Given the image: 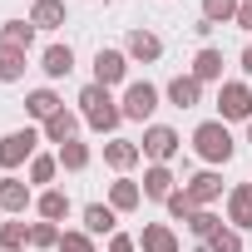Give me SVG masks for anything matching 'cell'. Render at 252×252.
Instances as JSON below:
<instances>
[{
    "instance_id": "5b68a950",
    "label": "cell",
    "mask_w": 252,
    "mask_h": 252,
    "mask_svg": "<svg viewBox=\"0 0 252 252\" xmlns=\"http://www.w3.org/2000/svg\"><path fill=\"white\" fill-rule=\"evenodd\" d=\"M119 109H124V119H149L154 109H158V84H149V79H134V84H124V99H119Z\"/></svg>"
},
{
    "instance_id": "277c9868",
    "label": "cell",
    "mask_w": 252,
    "mask_h": 252,
    "mask_svg": "<svg viewBox=\"0 0 252 252\" xmlns=\"http://www.w3.org/2000/svg\"><path fill=\"white\" fill-rule=\"evenodd\" d=\"M40 139H45L40 129H15V134H5V139H0V168L10 173V168H20V163H30V158L40 154V149H35Z\"/></svg>"
},
{
    "instance_id": "2e32d148",
    "label": "cell",
    "mask_w": 252,
    "mask_h": 252,
    "mask_svg": "<svg viewBox=\"0 0 252 252\" xmlns=\"http://www.w3.org/2000/svg\"><path fill=\"white\" fill-rule=\"evenodd\" d=\"M139 203H144V188H139L134 178H114V183H109V208H114V213H134Z\"/></svg>"
},
{
    "instance_id": "e575fe53",
    "label": "cell",
    "mask_w": 252,
    "mask_h": 252,
    "mask_svg": "<svg viewBox=\"0 0 252 252\" xmlns=\"http://www.w3.org/2000/svg\"><path fill=\"white\" fill-rule=\"evenodd\" d=\"M109 252H139V237H129V232H114V237H109Z\"/></svg>"
},
{
    "instance_id": "1f68e13d",
    "label": "cell",
    "mask_w": 252,
    "mask_h": 252,
    "mask_svg": "<svg viewBox=\"0 0 252 252\" xmlns=\"http://www.w3.org/2000/svg\"><path fill=\"white\" fill-rule=\"evenodd\" d=\"M60 222H30V247H60Z\"/></svg>"
},
{
    "instance_id": "f1b7e54d",
    "label": "cell",
    "mask_w": 252,
    "mask_h": 252,
    "mask_svg": "<svg viewBox=\"0 0 252 252\" xmlns=\"http://www.w3.org/2000/svg\"><path fill=\"white\" fill-rule=\"evenodd\" d=\"M55 173H60V158H55V154H35V158H30V183L45 188V183H55Z\"/></svg>"
},
{
    "instance_id": "8d00e7d4",
    "label": "cell",
    "mask_w": 252,
    "mask_h": 252,
    "mask_svg": "<svg viewBox=\"0 0 252 252\" xmlns=\"http://www.w3.org/2000/svg\"><path fill=\"white\" fill-rule=\"evenodd\" d=\"M242 74H247V79H252V45H247V50H242Z\"/></svg>"
},
{
    "instance_id": "836d02e7",
    "label": "cell",
    "mask_w": 252,
    "mask_h": 252,
    "mask_svg": "<svg viewBox=\"0 0 252 252\" xmlns=\"http://www.w3.org/2000/svg\"><path fill=\"white\" fill-rule=\"evenodd\" d=\"M193 213H198V203H193V198L178 188V193L168 198V218H178V222H193Z\"/></svg>"
},
{
    "instance_id": "9c48e42d",
    "label": "cell",
    "mask_w": 252,
    "mask_h": 252,
    "mask_svg": "<svg viewBox=\"0 0 252 252\" xmlns=\"http://www.w3.org/2000/svg\"><path fill=\"white\" fill-rule=\"evenodd\" d=\"M173 183H178V178H173V168H168V163H149L139 188H144V198H154V203H168V198L178 193Z\"/></svg>"
},
{
    "instance_id": "cb8c5ba5",
    "label": "cell",
    "mask_w": 252,
    "mask_h": 252,
    "mask_svg": "<svg viewBox=\"0 0 252 252\" xmlns=\"http://www.w3.org/2000/svg\"><path fill=\"white\" fill-rule=\"evenodd\" d=\"M40 69H45L50 79H64V74L74 69V50H69V45H50L45 60H40Z\"/></svg>"
},
{
    "instance_id": "603a6c76",
    "label": "cell",
    "mask_w": 252,
    "mask_h": 252,
    "mask_svg": "<svg viewBox=\"0 0 252 252\" xmlns=\"http://www.w3.org/2000/svg\"><path fill=\"white\" fill-rule=\"evenodd\" d=\"M0 45H10V50H25V55H30V45H35V25H30V20H5V25H0Z\"/></svg>"
},
{
    "instance_id": "d6986e66",
    "label": "cell",
    "mask_w": 252,
    "mask_h": 252,
    "mask_svg": "<svg viewBox=\"0 0 252 252\" xmlns=\"http://www.w3.org/2000/svg\"><path fill=\"white\" fill-rule=\"evenodd\" d=\"M60 109H64V104H60V94H55V89H30V94H25V114H30V119H40V124H50Z\"/></svg>"
},
{
    "instance_id": "52a82bcc",
    "label": "cell",
    "mask_w": 252,
    "mask_h": 252,
    "mask_svg": "<svg viewBox=\"0 0 252 252\" xmlns=\"http://www.w3.org/2000/svg\"><path fill=\"white\" fill-rule=\"evenodd\" d=\"M124 74H129V55L124 50H99L94 55V84L114 89V84H124Z\"/></svg>"
},
{
    "instance_id": "7c38bea8",
    "label": "cell",
    "mask_w": 252,
    "mask_h": 252,
    "mask_svg": "<svg viewBox=\"0 0 252 252\" xmlns=\"http://www.w3.org/2000/svg\"><path fill=\"white\" fill-rule=\"evenodd\" d=\"M124 55L154 64V60H163V40H158L154 30H129V40H124Z\"/></svg>"
},
{
    "instance_id": "30bf717a",
    "label": "cell",
    "mask_w": 252,
    "mask_h": 252,
    "mask_svg": "<svg viewBox=\"0 0 252 252\" xmlns=\"http://www.w3.org/2000/svg\"><path fill=\"white\" fill-rule=\"evenodd\" d=\"M183 193L198 203V208H208V203H218L222 198V173H213V168H203V173H193L188 183H183Z\"/></svg>"
},
{
    "instance_id": "8992f818",
    "label": "cell",
    "mask_w": 252,
    "mask_h": 252,
    "mask_svg": "<svg viewBox=\"0 0 252 252\" xmlns=\"http://www.w3.org/2000/svg\"><path fill=\"white\" fill-rule=\"evenodd\" d=\"M178 129H168V124H149L144 129V139H139V149H144V158H154V163H168L173 154H178Z\"/></svg>"
},
{
    "instance_id": "d4e9b609",
    "label": "cell",
    "mask_w": 252,
    "mask_h": 252,
    "mask_svg": "<svg viewBox=\"0 0 252 252\" xmlns=\"http://www.w3.org/2000/svg\"><path fill=\"white\" fill-rule=\"evenodd\" d=\"M20 247H30V222L25 218L0 222V252H20Z\"/></svg>"
},
{
    "instance_id": "8fae6325",
    "label": "cell",
    "mask_w": 252,
    "mask_h": 252,
    "mask_svg": "<svg viewBox=\"0 0 252 252\" xmlns=\"http://www.w3.org/2000/svg\"><path fill=\"white\" fill-rule=\"evenodd\" d=\"M227 227H237V232L252 227V183L227 188Z\"/></svg>"
},
{
    "instance_id": "f546056e",
    "label": "cell",
    "mask_w": 252,
    "mask_h": 252,
    "mask_svg": "<svg viewBox=\"0 0 252 252\" xmlns=\"http://www.w3.org/2000/svg\"><path fill=\"white\" fill-rule=\"evenodd\" d=\"M218 227H227V222H222L218 213H208V208H198V213H193V222H188V232H193L198 242H208V237H213Z\"/></svg>"
},
{
    "instance_id": "d590c367",
    "label": "cell",
    "mask_w": 252,
    "mask_h": 252,
    "mask_svg": "<svg viewBox=\"0 0 252 252\" xmlns=\"http://www.w3.org/2000/svg\"><path fill=\"white\" fill-rule=\"evenodd\" d=\"M237 30H252V0H242V5H237V20H232Z\"/></svg>"
},
{
    "instance_id": "4fadbf2b",
    "label": "cell",
    "mask_w": 252,
    "mask_h": 252,
    "mask_svg": "<svg viewBox=\"0 0 252 252\" xmlns=\"http://www.w3.org/2000/svg\"><path fill=\"white\" fill-rule=\"evenodd\" d=\"M84 232H89V237H114V232H119V213H114L109 203H89V208H84Z\"/></svg>"
},
{
    "instance_id": "7402d4cb",
    "label": "cell",
    "mask_w": 252,
    "mask_h": 252,
    "mask_svg": "<svg viewBox=\"0 0 252 252\" xmlns=\"http://www.w3.org/2000/svg\"><path fill=\"white\" fill-rule=\"evenodd\" d=\"M30 25L35 30H60L64 25V0H35L30 5Z\"/></svg>"
},
{
    "instance_id": "4dcf8cb0",
    "label": "cell",
    "mask_w": 252,
    "mask_h": 252,
    "mask_svg": "<svg viewBox=\"0 0 252 252\" xmlns=\"http://www.w3.org/2000/svg\"><path fill=\"white\" fill-rule=\"evenodd\" d=\"M55 252H94V237L84 232V227H64L60 232V247Z\"/></svg>"
},
{
    "instance_id": "74e56055",
    "label": "cell",
    "mask_w": 252,
    "mask_h": 252,
    "mask_svg": "<svg viewBox=\"0 0 252 252\" xmlns=\"http://www.w3.org/2000/svg\"><path fill=\"white\" fill-rule=\"evenodd\" d=\"M247 144H252V119H247Z\"/></svg>"
},
{
    "instance_id": "e0dca14e",
    "label": "cell",
    "mask_w": 252,
    "mask_h": 252,
    "mask_svg": "<svg viewBox=\"0 0 252 252\" xmlns=\"http://www.w3.org/2000/svg\"><path fill=\"white\" fill-rule=\"evenodd\" d=\"M193 79L198 84H222V50H213V45H203L198 55H193Z\"/></svg>"
},
{
    "instance_id": "83f0119b",
    "label": "cell",
    "mask_w": 252,
    "mask_h": 252,
    "mask_svg": "<svg viewBox=\"0 0 252 252\" xmlns=\"http://www.w3.org/2000/svg\"><path fill=\"white\" fill-rule=\"evenodd\" d=\"M237 5L242 0H203V20L218 30V25H232L237 20Z\"/></svg>"
},
{
    "instance_id": "9a60e30c",
    "label": "cell",
    "mask_w": 252,
    "mask_h": 252,
    "mask_svg": "<svg viewBox=\"0 0 252 252\" xmlns=\"http://www.w3.org/2000/svg\"><path fill=\"white\" fill-rule=\"evenodd\" d=\"M139 158H144V149L129 144V139H109V144H104V163H109L114 173H129Z\"/></svg>"
},
{
    "instance_id": "d6a6232c",
    "label": "cell",
    "mask_w": 252,
    "mask_h": 252,
    "mask_svg": "<svg viewBox=\"0 0 252 252\" xmlns=\"http://www.w3.org/2000/svg\"><path fill=\"white\" fill-rule=\"evenodd\" d=\"M208 252H242V232L237 227H218L208 237Z\"/></svg>"
},
{
    "instance_id": "484cf974",
    "label": "cell",
    "mask_w": 252,
    "mask_h": 252,
    "mask_svg": "<svg viewBox=\"0 0 252 252\" xmlns=\"http://www.w3.org/2000/svg\"><path fill=\"white\" fill-rule=\"evenodd\" d=\"M55 158H60V168H64V173H84V168H89V144L69 139V144H60V154H55Z\"/></svg>"
},
{
    "instance_id": "5bb4252c",
    "label": "cell",
    "mask_w": 252,
    "mask_h": 252,
    "mask_svg": "<svg viewBox=\"0 0 252 252\" xmlns=\"http://www.w3.org/2000/svg\"><path fill=\"white\" fill-rule=\"evenodd\" d=\"M139 252H178V232H173L168 222H144Z\"/></svg>"
},
{
    "instance_id": "ffe728a7",
    "label": "cell",
    "mask_w": 252,
    "mask_h": 252,
    "mask_svg": "<svg viewBox=\"0 0 252 252\" xmlns=\"http://www.w3.org/2000/svg\"><path fill=\"white\" fill-rule=\"evenodd\" d=\"M35 213H40V222H64V218H69V193L45 188V193L35 198Z\"/></svg>"
},
{
    "instance_id": "6da1fadb",
    "label": "cell",
    "mask_w": 252,
    "mask_h": 252,
    "mask_svg": "<svg viewBox=\"0 0 252 252\" xmlns=\"http://www.w3.org/2000/svg\"><path fill=\"white\" fill-rule=\"evenodd\" d=\"M79 114H84V124H89L94 134H114L119 124H124V109H119V99H114L104 84H94V79L79 89Z\"/></svg>"
},
{
    "instance_id": "ac0fdd59",
    "label": "cell",
    "mask_w": 252,
    "mask_h": 252,
    "mask_svg": "<svg viewBox=\"0 0 252 252\" xmlns=\"http://www.w3.org/2000/svg\"><path fill=\"white\" fill-rule=\"evenodd\" d=\"M168 104H173V109H193V104H203V84H198L193 74L168 79Z\"/></svg>"
},
{
    "instance_id": "4316f807",
    "label": "cell",
    "mask_w": 252,
    "mask_h": 252,
    "mask_svg": "<svg viewBox=\"0 0 252 252\" xmlns=\"http://www.w3.org/2000/svg\"><path fill=\"white\" fill-rule=\"evenodd\" d=\"M15 79H25V50L0 45V84H15Z\"/></svg>"
},
{
    "instance_id": "7a4b0ae2",
    "label": "cell",
    "mask_w": 252,
    "mask_h": 252,
    "mask_svg": "<svg viewBox=\"0 0 252 252\" xmlns=\"http://www.w3.org/2000/svg\"><path fill=\"white\" fill-rule=\"evenodd\" d=\"M193 149H198L203 163H232V154H237V144H232L222 119H203L198 124V129H193Z\"/></svg>"
},
{
    "instance_id": "3957f363",
    "label": "cell",
    "mask_w": 252,
    "mask_h": 252,
    "mask_svg": "<svg viewBox=\"0 0 252 252\" xmlns=\"http://www.w3.org/2000/svg\"><path fill=\"white\" fill-rule=\"evenodd\" d=\"M218 119L222 124H247L252 119V89L242 79H222V89H218Z\"/></svg>"
},
{
    "instance_id": "ba28073f",
    "label": "cell",
    "mask_w": 252,
    "mask_h": 252,
    "mask_svg": "<svg viewBox=\"0 0 252 252\" xmlns=\"http://www.w3.org/2000/svg\"><path fill=\"white\" fill-rule=\"evenodd\" d=\"M35 203V193H30V183L25 178H0V213H10V218H25V208Z\"/></svg>"
},
{
    "instance_id": "44dd1931",
    "label": "cell",
    "mask_w": 252,
    "mask_h": 252,
    "mask_svg": "<svg viewBox=\"0 0 252 252\" xmlns=\"http://www.w3.org/2000/svg\"><path fill=\"white\" fill-rule=\"evenodd\" d=\"M50 144H69V139H79V114H69V109H60L50 124H45V129H40Z\"/></svg>"
}]
</instances>
